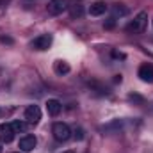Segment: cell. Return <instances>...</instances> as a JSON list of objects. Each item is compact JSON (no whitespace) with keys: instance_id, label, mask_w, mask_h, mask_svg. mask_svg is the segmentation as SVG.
Segmentation results:
<instances>
[{"instance_id":"6da1fadb","label":"cell","mask_w":153,"mask_h":153,"mask_svg":"<svg viewBox=\"0 0 153 153\" xmlns=\"http://www.w3.org/2000/svg\"><path fill=\"white\" fill-rule=\"evenodd\" d=\"M146 25H148V13L141 11V13L128 23L126 30H128V32H134V34H141V32L146 29Z\"/></svg>"},{"instance_id":"7a4b0ae2","label":"cell","mask_w":153,"mask_h":153,"mask_svg":"<svg viewBox=\"0 0 153 153\" xmlns=\"http://www.w3.org/2000/svg\"><path fill=\"white\" fill-rule=\"evenodd\" d=\"M52 134H53L55 141H59V143H66L71 137V130H70V126L66 123H53Z\"/></svg>"},{"instance_id":"3957f363","label":"cell","mask_w":153,"mask_h":153,"mask_svg":"<svg viewBox=\"0 0 153 153\" xmlns=\"http://www.w3.org/2000/svg\"><path fill=\"white\" fill-rule=\"evenodd\" d=\"M66 7H68V0H50L46 5V11H48V14L57 16L62 11H66Z\"/></svg>"},{"instance_id":"277c9868","label":"cell","mask_w":153,"mask_h":153,"mask_svg":"<svg viewBox=\"0 0 153 153\" xmlns=\"http://www.w3.org/2000/svg\"><path fill=\"white\" fill-rule=\"evenodd\" d=\"M52 41H53L52 34H41V36H38V38L30 43V46L36 48V50H48L50 45H52Z\"/></svg>"},{"instance_id":"5b68a950","label":"cell","mask_w":153,"mask_h":153,"mask_svg":"<svg viewBox=\"0 0 153 153\" xmlns=\"http://www.w3.org/2000/svg\"><path fill=\"white\" fill-rule=\"evenodd\" d=\"M14 139V130L11 126V123H2L0 125V143H11Z\"/></svg>"},{"instance_id":"8992f818","label":"cell","mask_w":153,"mask_h":153,"mask_svg":"<svg viewBox=\"0 0 153 153\" xmlns=\"http://www.w3.org/2000/svg\"><path fill=\"white\" fill-rule=\"evenodd\" d=\"M25 119L29 121V123H32V125H36L39 123V119H41V109H39L38 105H29L27 109H25Z\"/></svg>"},{"instance_id":"52a82bcc","label":"cell","mask_w":153,"mask_h":153,"mask_svg":"<svg viewBox=\"0 0 153 153\" xmlns=\"http://www.w3.org/2000/svg\"><path fill=\"white\" fill-rule=\"evenodd\" d=\"M137 75H139V78H141L143 82L152 84L153 82V64H141Z\"/></svg>"},{"instance_id":"ba28073f","label":"cell","mask_w":153,"mask_h":153,"mask_svg":"<svg viewBox=\"0 0 153 153\" xmlns=\"http://www.w3.org/2000/svg\"><path fill=\"white\" fill-rule=\"evenodd\" d=\"M36 144H38V139L34 135H25V137L20 139V144L18 146H20L22 152H32L36 148Z\"/></svg>"},{"instance_id":"9c48e42d","label":"cell","mask_w":153,"mask_h":153,"mask_svg":"<svg viewBox=\"0 0 153 153\" xmlns=\"http://www.w3.org/2000/svg\"><path fill=\"white\" fill-rule=\"evenodd\" d=\"M107 4L105 2H102V0H96L94 4H91V7H89V14L91 16H102V14H105L107 13Z\"/></svg>"},{"instance_id":"30bf717a","label":"cell","mask_w":153,"mask_h":153,"mask_svg":"<svg viewBox=\"0 0 153 153\" xmlns=\"http://www.w3.org/2000/svg\"><path fill=\"white\" fill-rule=\"evenodd\" d=\"M61 109H62V105H61L59 100H55V98L46 100V111H48L50 116H57L59 112H61Z\"/></svg>"},{"instance_id":"8fae6325","label":"cell","mask_w":153,"mask_h":153,"mask_svg":"<svg viewBox=\"0 0 153 153\" xmlns=\"http://www.w3.org/2000/svg\"><path fill=\"white\" fill-rule=\"evenodd\" d=\"M125 14H128V9L123 4H116L114 7H112V18H116V16H125Z\"/></svg>"},{"instance_id":"7c38bea8","label":"cell","mask_w":153,"mask_h":153,"mask_svg":"<svg viewBox=\"0 0 153 153\" xmlns=\"http://www.w3.org/2000/svg\"><path fill=\"white\" fill-rule=\"evenodd\" d=\"M55 71L59 75H66V73H70V66L66 62H62V61H57L55 62Z\"/></svg>"},{"instance_id":"4fadbf2b","label":"cell","mask_w":153,"mask_h":153,"mask_svg":"<svg viewBox=\"0 0 153 153\" xmlns=\"http://www.w3.org/2000/svg\"><path fill=\"white\" fill-rule=\"evenodd\" d=\"M11 126H13V130H14V134H20V132H25V128H27V125H25L23 121H13V123H11Z\"/></svg>"},{"instance_id":"5bb4252c","label":"cell","mask_w":153,"mask_h":153,"mask_svg":"<svg viewBox=\"0 0 153 153\" xmlns=\"http://www.w3.org/2000/svg\"><path fill=\"white\" fill-rule=\"evenodd\" d=\"M128 98H130V100H135V102H143V98H141V96H137V94H130Z\"/></svg>"},{"instance_id":"9a60e30c","label":"cell","mask_w":153,"mask_h":153,"mask_svg":"<svg viewBox=\"0 0 153 153\" xmlns=\"http://www.w3.org/2000/svg\"><path fill=\"white\" fill-rule=\"evenodd\" d=\"M0 41H2V43H13L9 38H0Z\"/></svg>"},{"instance_id":"2e32d148","label":"cell","mask_w":153,"mask_h":153,"mask_svg":"<svg viewBox=\"0 0 153 153\" xmlns=\"http://www.w3.org/2000/svg\"><path fill=\"white\" fill-rule=\"evenodd\" d=\"M62 153H75V152H71V150H68V152H62Z\"/></svg>"},{"instance_id":"e0dca14e","label":"cell","mask_w":153,"mask_h":153,"mask_svg":"<svg viewBox=\"0 0 153 153\" xmlns=\"http://www.w3.org/2000/svg\"><path fill=\"white\" fill-rule=\"evenodd\" d=\"M0 153H2V144H0Z\"/></svg>"},{"instance_id":"ac0fdd59","label":"cell","mask_w":153,"mask_h":153,"mask_svg":"<svg viewBox=\"0 0 153 153\" xmlns=\"http://www.w3.org/2000/svg\"><path fill=\"white\" fill-rule=\"evenodd\" d=\"M0 114H2V111H0Z\"/></svg>"}]
</instances>
